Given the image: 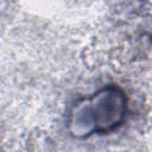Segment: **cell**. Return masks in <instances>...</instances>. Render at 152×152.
I'll use <instances>...</instances> for the list:
<instances>
[{
  "label": "cell",
  "instance_id": "obj_1",
  "mask_svg": "<svg viewBox=\"0 0 152 152\" xmlns=\"http://www.w3.org/2000/svg\"><path fill=\"white\" fill-rule=\"evenodd\" d=\"M128 115V97L116 84H107L89 96L74 102L66 127L71 137L87 139L106 135L120 128Z\"/></svg>",
  "mask_w": 152,
  "mask_h": 152
}]
</instances>
